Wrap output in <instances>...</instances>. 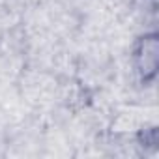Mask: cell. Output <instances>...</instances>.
<instances>
[{"mask_svg": "<svg viewBox=\"0 0 159 159\" xmlns=\"http://www.w3.org/2000/svg\"><path fill=\"white\" fill-rule=\"evenodd\" d=\"M131 66L142 86L155 83L159 71V34L157 30L142 32L131 45Z\"/></svg>", "mask_w": 159, "mask_h": 159, "instance_id": "6da1fadb", "label": "cell"}]
</instances>
